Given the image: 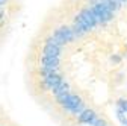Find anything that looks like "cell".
Instances as JSON below:
<instances>
[{"mask_svg":"<svg viewBox=\"0 0 127 126\" xmlns=\"http://www.w3.org/2000/svg\"><path fill=\"white\" fill-rule=\"evenodd\" d=\"M76 18L79 20V23L85 27L86 32H89V30H92L95 26H97V20H95L94 12L91 11V8H83L80 11V14H79Z\"/></svg>","mask_w":127,"mask_h":126,"instance_id":"cell-2","label":"cell"},{"mask_svg":"<svg viewBox=\"0 0 127 126\" xmlns=\"http://www.w3.org/2000/svg\"><path fill=\"white\" fill-rule=\"evenodd\" d=\"M104 126H106V125H104Z\"/></svg>","mask_w":127,"mask_h":126,"instance_id":"cell-20","label":"cell"},{"mask_svg":"<svg viewBox=\"0 0 127 126\" xmlns=\"http://www.w3.org/2000/svg\"><path fill=\"white\" fill-rule=\"evenodd\" d=\"M8 3V0H0V6H3V5H6Z\"/></svg>","mask_w":127,"mask_h":126,"instance_id":"cell-16","label":"cell"},{"mask_svg":"<svg viewBox=\"0 0 127 126\" xmlns=\"http://www.w3.org/2000/svg\"><path fill=\"white\" fill-rule=\"evenodd\" d=\"M2 24H3V21H0V26H2Z\"/></svg>","mask_w":127,"mask_h":126,"instance_id":"cell-19","label":"cell"},{"mask_svg":"<svg viewBox=\"0 0 127 126\" xmlns=\"http://www.w3.org/2000/svg\"><path fill=\"white\" fill-rule=\"evenodd\" d=\"M91 11L94 12V17L97 20V23H106V21H110L114 17V12H110L109 9H106L98 0H92L91 2Z\"/></svg>","mask_w":127,"mask_h":126,"instance_id":"cell-1","label":"cell"},{"mask_svg":"<svg viewBox=\"0 0 127 126\" xmlns=\"http://www.w3.org/2000/svg\"><path fill=\"white\" fill-rule=\"evenodd\" d=\"M118 2H120V3H123V2H127V0H118Z\"/></svg>","mask_w":127,"mask_h":126,"instance_id":"cell-17","label":"cell"},{"mask_svg":"<svg viewBox=\"0 0 127 126\" xmlns=\"http://www.w3.org/2000/svg\"><path fill=\"white\" fill-rule=\"evenodd\" d=\"M112 61L114 62H120V56H112Z\"/></svg>","mask_w":127,"mask_h":126,"instance_id":"cell-14","label":"cell"},{"mask_svg":"<svg viewBox=\"0 0 127 126\" xmlns=\"http://www.w3.org/2000/svg\"><path fill=\"white\" fill-rule=\"evenodd\" d=\"M68 88H70V87H68V84H67V82L61 81V82H59V85H58V87H56L55 90H52V91H53V94H55V96H58V94L67 93V91H68Z\"/></svg>","mask_w":127,"mask_h":126,"instance_id":"cell-11","label":"cell"},{"mask_svg":"<svg viewBox=\"0 0 127 126\" xmlns=\"http://www.w3.org/2000/svg\"><path fill=\"white\" fill-rule=\"evenodd\" d=\"M3 17H5V14H3L2 9H0V21H3Z\"/></svg>","mask_w":127,"mask_h":126,"instance_id":"cell-15","label":"cell"},{"mask_svg":"<svg viewBox=\"0 0 127 126\" xmlns=\"http://www.w3.org/2000/svg\"><path fill=\"white\" fill-rule=\"evenodd\" d=\"M97 119V114H95L94 109H83V111L79 114V122L80 123H88L92 125V122Z\"/></svg>","mask_w":127,"mask_h":126,"instance_id":"cell-7","label":"cell"},{"mask_svg":"<svg viewBox=\"0 0 127 126\" xmlns=\"http://www.w3.org/2000/svg\"><path fill=\"white\" fill-rule=\"evenodd\" d=\"M124 125H126V126H127V119H126V123H124Z\"/></svg>","mask_w":127,"mask_h":126,"instance_id":"cell-18","label":"cell"},{"mask_svg":"<svg viewBox=\"0 0 127 126\" xmlns=\"http://www.w3.org/2000/svg\"><path fill=\"white\" fill-rule=\"evenodd\" d=\"M55 34H56L58 37H61L64 41H65V44H67V43H73V41L76 40L74 32L71 30V27H68V26H61Z\"/></svg>","mask_w":127,"mask_h":126,"instance_id":"cell-3","label":"cell"},{"mask_svg":"<svg viewBox=\"0 0 127 126\" xmlns=\"http://www.w3.org/2000/svg\"><path fill=\"white\" fill-rule=\"evenodd\" d=\"M98 2H100L106 9H109L110 12L118 11V9H120V6H121V3L118 2V0H98Z\"/></svg>","mask_w":127,"mask_h":126,"instance_id":"cell-9","label":"cell"},{"mask_svg":"<svg viewBox=\"0 0 127 126\" xmlns=\"http://www.w3.org/2000/svg\"><path fill=\"white\" fill-rule=\"evenodd\" d=\"M71 30L74 32V35H76V37H82V35H85V34H86L85 27H83V26H82L80 23H79V20H77V18L74 20V24H73Z\"/></svg>","mask_w":127,"mask_h":126,"instance_id":"cell-10","label":"cell"},{"mask_svg":"<svg viewBox=\"0 0 127 126\" xmlns=\"http://www.w3.org/2000/svg\"><path fill=\"white\" fill-rule=\"evenodd\" d=\"M68 96H70V91H67V93H62V94H58V96H56V102H58L59 105H62L64 102H65V100L68 99Z\"/></svg>","mask_w":127,"mask_h":126,"instance_id":"cell-12","label":"cell"},{"mask_svg":"<svg viewBox=\"0 0 127 126\" xmlns=\"http://www.w3.org/2000/svg\"><path fill=\"white\" fill-rule=\"evenodd\" d=\"M118 106H120V109H121L123 113H127V100L126 99H121L118 102Z\"/></svg>","mask_w":127,"mask_h":126,"instance_id":"cell-13","label":"cell"},{"mask_svg":"<svg viewBox=\"0 0 127 126\" xmlns=\"http://www.w3.org/2000/svg\"><path fill=\"white\" fill-rule=\"evenodd\" d=\"M42 56H53V58H59V56H61V47L45 43L44 49H42Z\"/></svg>","mask_w":127,"mask_h":126,"instance_id":"cell-8","label":"cell"},{"mask_svg":"<svg viewBox=\"0 0 127 126\" xmlns=\"http://www.w3.org/2000/svg\"><path fill=\"white\" fill-rule=\"evenodd\" d=\"M59 58L53 56H42L41 59V68H50V70H58L59 68Z\"/></svg>","mask_w":127,"mask_h":126,"instance_id":"cell-5","label":"cell"},{"mask_svg":"<svg viewBox=\"0 0 127 126\" xmlns=\"http://www.w3.org/2000/svg\"><path fill=\"white\" fill-rule=\"evenodd\" d=\"M61 81H62V77H61V74H58V73L50 74V76H44L42 87H44L45 90H55V88L59 85Z\"/></svg>","mask_w":127,"mask_h":126,"instance_id":"cell-4","label":"cell"},{"mask_svg":"<svg viewBox=\"0 0 127 126\" xmlns=\"http://www.w3.org/2000/svg\"><path fill=\"white\" fill-rule=\"evenodd\" d=\"M80 103H82V99L79 97L77 94H70L68 99L62 103V106H64V109H67V111H73V109L77 108Z\"/></svg>","mask_w":127,"mask_h":126,"instance_id":"cell-6","label":"cell"}]
</instances>
